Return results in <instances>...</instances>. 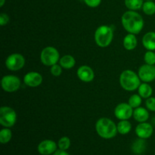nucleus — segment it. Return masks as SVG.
<instances>
[{
	"mask_svg": "<svg viewBox=\"0 0 155 155\" xmlns=\"http://www.w3.org/2000/svg\"><path fill=\"white\" fill-rule=\"evenodd\" d=\"M136 155H137V154H136Z\"/></svg>",
	"mask_w": 155,
	"mask_h": 155,
	"instance_id": "f704fd0d",
	"label": "nucleus"
},
{
	"mask_svg": "<svg viewBox=\"0 0 155 155\" xmlns=\"http://www.w3.org/2000/svg\"><path fill=\"white\" fill-rule=\"evenodd\" d=\"M126 7L131 11H137L142 8L144 4L143 0H124Z\"/></svg>",
	"mask_w": 155,
	"mask_h": 155,
	"instance_id": "4be33fe9",
	"label": "nucleus"
},
{
	"mask_svg": "<svg viewBox=\"0 0 155 155\" xmlns=\"http://www.w3.org/2000/svg\"><path fill=\"white\" fill-rule=\"evenodd\" d=\"M51 75L54 76V77H59V76L62 73V67L60 64H54L51 67Z\"/></svg>",
	"mask_w": 155,
	"mask_h": 155,
	"instance_id": "cd10ccee",
	"label": "nucleus"
},
{
	"mask_svg": "<svg viewBox=\"0 0 155 155\" xmlns=\"http://www.w3.org/2000/svg\"><path fill=\"white\" fill-rule=\"evenodd\" d=\"M124 47L128 51H131V50L135 49L137 46L138 41L137 38H136V35L133 34V33H129L127 36L124 37Z\"/></svg>",
	"mask_w": 155,
	"mask_h": 155,
	"instance_id": "f3484780",
	"label": "nucleus"
},
{
	"mask_svg": "<svg viewBox=\"0 0 155 155\" xmlns=\"http://www.w3.org/2000/svg\"><path fill=\"white\" fill-rule=\"evenodd\" d=\"M59 64L64 69H71L76 64L75 58L71 54L64 55L60 58Z\"/></svg>",
	"mask_w": 155,
	"mask_h": 155,
	"instance_id": "6ab92c4d",
	"label": "nucleus"
},
{
	"mask_svg": "<svg viewBox=\"0 0 155 155\" xmlns=\"http://www.w3.org/2000/svg\"><path fill=\"white\" fill-rule=\"evenodd\" d=\"M58 148V144L54 141L45 139L38 145L37 151L41 155H51L57 151Z\"/></svg>",
	"mask_w": 155,
	"mask_h": 155,
	"instance_id": "9b49d317",
	"label": "nucleus"
},
{
	"mask_svg": "<svg viewBox=\"0 0 155 155\" xmlns=\"http://www.w3.org/2000/svg\"><path fill=\"white\" fill-rule=\"evenodd\" d=\"M40 61L45 66L51 67L60 61V54L54 47L47 46L41 51Z\"/></svg>",
	"mask_w": 155,
	"mask_h": 155,
	"instance_id": "39448f33",
	"label": "nucleus"
},
{
	"mask_svg": "<svg viewBox=\"0 0 155 155\" xmlns=\"http://www.w3.org/2000/svg\"><path fill=\"white\" fill-rule=\"evenodd\" d=\"M114 115L120 120H129L133 115V108L127 103H120L115 107Z\"/></svg>",
	"mask_w": 155,
	"mask_h": 155,
	"instance_id": "9d476101",
	"label": "nucleus"
},
{
	"mask_svg": "<svg viewBox=\"0 0 155 155\" xmlns=\"http://www.w3.org/2000/svg\"><path fill=\"white\" fill-rule=\"evenodd\" d=\"M24 82L27 86L37 87L42 83V76L39 73L31 71L25 74L24 77Z\"/></svg>",
	"mask_w": 155,
	"mask_h": 155,
	"instance_id": "ddd939ff",
	"label": "nucleus"
},
{
	"mask_svg": "<svg viewBox=\"0 0 155 155\" xmlns=\"http://www.w3.org/2000/svg\"><path fill=\"white\" fill-rule=\"evenodd\" d=\"M120 84L126 91L133 92L139 89L141 84L139 75L131 70H125L120 76Z\"/></svg>",
	"mask_w": 155,
	"mask_h": 155,
	"instance_id": "7ed1b4c3",
	"label": "nucleus"
},
{
	"mask_svg": "<svg viewBox=\"0 0 155 155\" xmlns=\"http://www.w3.org/2000/svg\"><path fill=\"white\" fill-rule=\"evenodd\" d=\"M139 95L142 97V98H148L151 97L153 93V89L148 83H141L138 89Z\"/></svg>",
	"mask_w": 155,
	"mask_h": 155,
	"instance_id": "aec40b11",
	"label": "nucleus"
},
{
	"mask_svg": "<svg viewBox=\"0 0 155 155\" xmlns=\"http://www.w3.org/2000/svg\"><path fill=\"white\" fill-rule=\"evenodd\" d=\"M95 43L101 48L107 47L114 38L113 29L107 25H101L96 29L95 32Z\"/></svg>",
	"mask_w": 155,
	"mask_h": 155,
	"instance_id": "20e7f679",
	"label": "nucleus"
},
{
	"mask_svg": "<svg viewBox=\"0 0 155 155\" xmlns=\"http://www.w3.org/2000/svg\"><path fill=\"white\" fill-rule=\"evenodd\" d=\"M142 97L137 94H134V95H131L129 98L128 104L131 106L133 108H136V107H140L141 104H142Z\"/></svg>",
	"mask_w": 155,
	"mask_h": 155,
	"instance_id": "393cba45",
	"label": "nucleus"
},
{
	"mask_svg": "<svg viewBox=\"0 0 155 155\" xmlns=\"http://www.w3.org/2000/svg\"><path fill=\"white\" fill-rule=\"evenodd\" d=\"M6 0H0V7H2L5 3Z\"/></svg>",
	"mask_w": 155,
	"mask_h": 155,
	"instance_id": "473e14b6",
	"label": "nucleus"
},
{
	"mask_svg": "<svg viewBox=\"0 0 155 155\" xmlns=\"http://www.w3.org/2000/svg\"><path fill=\"white\" fill-rule=\"evenodd\" d=\"M78 78L85 83H89L95 78V73L90 67L87 65H82L78 68L77 72Z\"/></svg>",
	"mask_w": 155,
	"mask_h": 155,
	"instance_id": "4468645a",
	"label": "nucleus"
},
{
	"mask_svg": "<svg viewBox=\"0 0 155 155\" xmlns=\"http://www.w3.org/2000/svg\"><path fill=\"white\" fill-rule=\"evenodd\" d=\"M132 151L134 154L139 155L142 154L146 149V142L145 139L139 138L132 145Z\"/></svg>",
	"mask_w": 155,
	"mask_h": 155,
	"instance_id": "a211bd4d",
	"label": "nucleus"
},
{
	"mask_svg": "<svg viewBox=\"0 0 155 155\" xmlns=\"http://www.w3.org/2000/svg\"><path fill=\"white\" fill-rule=\"evenodd\" d=\"M10 18L9 16L5 13H1L0 14V25L1 26H5L8 24Z\"/></svg>",
	"mask_w": 155,
	"mask_h": 155,
	"instance_id": "7c9ffc66",
	"label": "nucleus"
},
{
	"mask_svg": "<svg viewBox=\"0 0 155 155\" xmlns=\"http://www.w3.org/2000/svg\"><path fill=\"white\" fill-rule=\"evenodd\" d=\"M138 75L144 83H150L155 80V65L145 64L139 68Z\"/></svg>",
	"mask_w": 155,
	"mask_h": 155,
	"instance_id": "1a4fd4ad",
	"label": "nucleus"
},
{
	"mask_svg": "<svg viewBox=\"0 0 155 155\" xmlns=\"http://www.w3.org/2000/svg\"><path fill=\"white\" fill-rule=\"evenodd\" d=\"M25 65V58L19 53L10 54L5 60V66L12 71H18L22 69Z\"/></svg>",
	"mask_w": 155,
	"mask_h": 155,
	"instance_id": "0eeeda50",
	"label": "nucleus"
},
{
	"mask_svg": "<svg viewBox=\"0 0 155 155\" xmlns=\"http://www.w3.org/2000/svg\"><path fill=\"white\" fill-rule=\"evenodd\" d=\"M52 155H70V154H68L67 152V151H64V150H57Z\"/></svg>",
	"mask_w": 155,
	"mask_h": 155,
	"instance_id": "2f4dec72",
	"label": "nucleus"
},
{
	"mask_svg": "<svg viewBox=\"0 0 155 155\" xmlns=\"http://www.w3.org/2000/svg\"><path fill=\"white\" fill-rule=\"evenodd\" d=\"M12 138V132L9 128L1 130L0 131V142L2 144H7L11 141Z\"/></svg>",
	"mask_w": 155,
	"mask_h": 155,
	"instance_id": "5701e85b",
	"label": "nucleus"
},
{
	"mask_svg": "<svg viewBox=\"0 0 155 155\" xmlns=\"http://www.w3.org/2000/svg\"><path fill=\"white\" fill-rule=\"evenodd\" d=\"M95 130L98 136L104 139H110L117 136V127L112 120L101 117L95 124Z\"/></svg>",
	"mask_w": 155,
	"mask_h": 155,
	"instance_id": "f03ea898",
	"label": "nucleus"
},
{
	"mask_svg": "<svg viewBox=\"0 0 155 155\" xmlns=\"http://www.w3.org/2000/svg\"><path fill=\"white\" fill-rule=\"evenodd\" d=\"M145 1H153V0H145Z\"/></svg>",
	"mask_w": 155,
	"mask_h": 155,
	"instance_id": "72a5a7b5",
	"label": "nucleus"
},
{
	"mask_svg": "<svg viewBox=\"0 0 155 155\" xmlns=\"http://www.w3.org/2000/svg\"><path fill=\"white\" fill-rule=\"evenodd\" d=\"M145 105L148 110L151 111H155V97H150L147 98L145 101Z\"/></svg>",
	"mask_w": 155,
	"mask_h": 155,
	"instance_id": "c85d7f7f",
	"label": "nucleus"
},
{
	"mask_svg": "<svg viewBox=\"0 0 155 155\" xmlns=\"http://www.w3.org/2000/svg\"><path fill=\"white\" fill-rule=\"evenodd\" d=\"M154 133V128L151 124L147 122L139 123L136 127V134L140 139H149Z\"/></svg>",
	"mask_w": 155,
	"mask_h": 155,
	"instance_id": "f8f14e48",
	"label": "nucleus"
},
{
	"mask_svg": "<svg viewBox=\"0 0 155 155\" xmlns=\"http://www.w3.org/2000/svg\"><path fill=\"white\" fill-rule=\"evenodd\" d=\"M71 139L68 137H67V136H63V137H61L58 140V146L59 149L67 151V150L69 149V148L71 147Z\"/></svg>",
	"mask_w": 155,
	"mask_h": 155,
	"instance_id": "a878e982",
	"label": "nucleus"
},
{
	"mask_svg": "<svg viewBox=\"0 0 155 155\" xmlns=\"http://www.w3.org/2000/svg\"><path fill=\"white\" fill-rule=\"evenodd\" d=\"M117 127V132L120 134L127 135L131 131L132 124L128 120H124L118 123Z\"/></svg>",
	"mask_w": 155,
	"mask_h": 155,
	"instance_id": "412c9836",
	"label": "nucleus"
},
{
	"mask_svg": "<svg viewBox=\"0 0 155 155\" xmlns=\"http://www.w3.org/2000/svg\"><path fill=\"white\" fill-rule=\"evenodd\" d=\"M17 121V114L13 108L8 106H2L0 108V124L5 128L15 126Z\"/></svg>",
	"mask_w": 155,
	"mask_h": 155,
	"instance_id": "423d86ee",
	"label": "nucleus"
},
{
	"mask_svg": "<svg viewBox=\"0 0 155 155\" xmlns=\"http://www.w3.org/2000/svg\"><path fill=\"white\" fill-rule=\"evenodd\" d=\"M142 45L148 51L155 50V32H148L142 38Z\"/></svg>",
	"mask_w": 155,
	"mask_h": 155,
	"instance_id": "2eb2a0df",
	"label": "nucleus"
},
{
	"mask_svg": "<svg viewBox=\"0 0 155 155\" xmlns=\"http://www.w3.org/2000/svg\"><path fill=\"white\" fill-rule=\"evenodd\" d=\"M144 61L145 64L155 65V53L153 51H148L144 55Z\"/></svg>",
	"mask_w": 155,
	"mask_h": 155,
	"instance_id": "bb28decb",
	"label": "nucleus"
},
{
	"mask_svg": "<svg viewBox=\"0 0 155 155\" xmlns=\"http://www.w3.org/2000/svg\"><path fill=\"white\" fill-rule=\"evenodd\" d=\"M142 11L147 15H153L155 14V2L153 1H146L142 5Z\"/></svg>",
	"mask_w": 155,
	"mask_h": 155,
	"instance_id": "b1692460",
	"label": "nucleus"
},
{
	"mask_svg": "<svg viewBox=\"0 0 155 155\" xmlns=\"http://www.w3.org/2000/svg\"><path fill=\"white\" fill-rule=\"evenodd\" d=\"M133 118L139 123L146 122L149 118V113L145 107H139L133 110Z\"/></svg>",
	"mask_w": 155,
	"mask_h": 155,
	"instance_id": "dca6fc26",
	"label": "nucleus"
},
{
	"mask_svg": "<svg viewBox=\"0 0 155 155\" xmlns=\"http://www.w3.org/2000/svg\"><path fill=\"white\" fill-rule=\"evenodd\" d=\"M87 6L90 8H96L100 5L101 0H83Z\"/></svg>",
	"mask_w": 155,
	"mask_h": 155,
	"instance_id": "c756f323",
	"label": "nucleus"
},
{
	"mask_svg": "<svg viewBox=\"0 0 155 155\" xmlns=\"http://www.w3.org/2000/svg\"><path fill=\"white\" fill-rule=\"evenodd\" d=\"M3 90L7 92H16L21 86V80L17 76L6 75L4 76L1 81Z\"/></svg>",
	"mask_w": 155,
	"mask_h": 155,
	"instance_id": "6e6552de",
	"label": "nucleus"
},
{
	"mask_svg": "<svg viewBox=\"0 0 155 155\" xmlns=\"http://www.w3.org/2000/svg\"><path fill=\"white\" fill-rule=\"evenodd\" d=\"M121 22L124 28L129 33L138 34L144 27L143 18L136 11H127L121 18Z\"/></svg>",
	"mask_w": 155,
	"mask_h": 155,
	"instance_id": "f257e3e1",
	"label": "nucleus"
}]
</instances>
